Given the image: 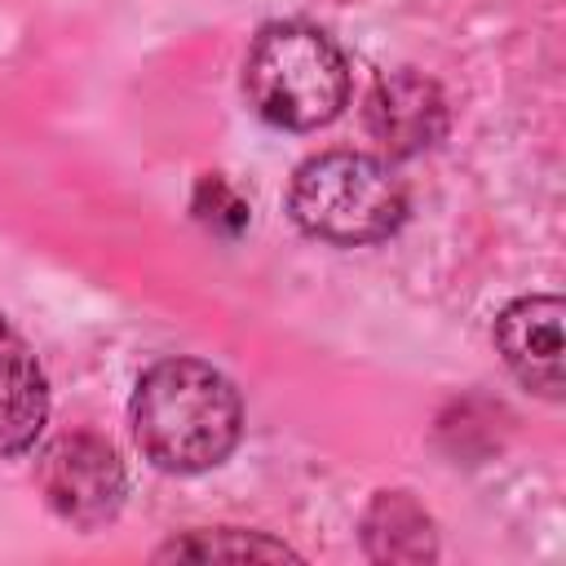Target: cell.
Masks as SVG:
<instances>
[{"label": "cell", "mask_w": 566, "mask_h": 566, "mask_svg": "<svg viewBox=\"0 0 566 566\" xmlns=\"http://www.w3.org/2000/svg\"><path fill=\"white\" fill-rule=\"evenodd\" d=\"M367 128L394 155H416L442 137L447 102L433 80H424L416 71H394V75L376 80V88L367 97Z\"/></svg>", "instance_id": "obj_6"}, {"label": "cell", "mask_w": 566, "mask_h": 566, "mask_svg": "<svg viewBox=\"0 0 566 566\" xmlns=\"http://www.w3.org/2000/svg\"><path fill=\"white\" fill-rule=\"evenodd\" d=\"M363 539H367V553L380 557V562L433 557V526H429L424 509L407 491L376 495V504L363 517Z\"/></svg>", "instance_id": "obj_8"}, {"label": "cell", "mask_w": 566, "mask_h": 566, "mask_svg": "<svg viewBox=\"0 0 566 566\" xmlns=\"http://www.w3.org/2000/svg\"><path fill=\"white\" fill-rule=\"evenodd\" d=\"M292 221L340 248L376 243L398 230L407 212V190L389 172V164L354 150H332L318 159H305L287 190Z\"/></svg>", "instance_id": "obj_3"}, {"label": "cell", "mask_w": 566, "mask_h": 566, "mask_svg": "<svg viewBox=\"0 0 566 566\" xmlns=\"http://www.w3.org/2000/svg\"><path fill=\"white\" fill-rule=\"evenodd\" d=\"M495 345L509 371L544 394H562V301L557 296H517L495 318Z\"/></svg>", "instance_id": "obj_5"}, {"label": "cell", "mask_w": 566, "mask_h": 566, "mask_svg": "<svg viewBox=\"0 0 566 566\" xmlns=\"http://www.w3.org/2000/svg\"><path fill=\"white\" fill-rule=\"evenodd\" d=\"M159 557H199V562L234 557V562H243V557H296V553L287 544H279V539L256 535V531H195L186 539L164 544Z\"/></svg>", "instance_id": "obj_9"}, {"label": "cell", "mask_w": 566, "mask_h": 566, "mask_svg": "<svg viewBox=\"0 0 566 566\" xmlns=\"http://www.w3.org/2000/svg\"><path fill=\"white\" fill-rule=\"evenodd\" d=\"M49 416V385L31 345L0 314V455H22Z\"/></svg>", "instance_id": "obj_7"}, {"label": "cell", "mask_w": 566, "mask_h": 566, "mask_svg": "<svg viewBox=\"0 0 566 566\" xmlns=\"http://www.w3.org/2000/svg\"><path fill=\"white\" fill-rule=\"evenodd\" d=\"M40 491L57 517L75 526H97L124 500V464L102 438L66 433L40 455Z\"/></svg>", "instance_id": "obj_4"}, {"label": "cell", "mask_w": 566, "mask_h": 566, "mask_svg": "<svg viewBox=\"0 0 566 566\" xmlns=\"http://www.w3.org/2000/svg\"><path fill=\"white\" fill-rule=\"evenodd\" d=\"M243 93L279 128H318L349 97V66L310 22H270L243 57Z\"/></svg>", "instance_id": "obj_2"}, {"label": "cell", "mask_w": 566, "mask_h": 566, "mask_svg": "<svg viewBox=\"0 0 566 566\" xmlns=\"http://www.w3.org/2000/svg\"><path fill=\"white\" fill-rule=\"evenodd\" d=\"M243 407L234 385L199 358L155 363L133 394V438L150 464L199 473L221 464L239 442Z\"/></svg>", "instance_id": "obj_1"}]
</instances>
